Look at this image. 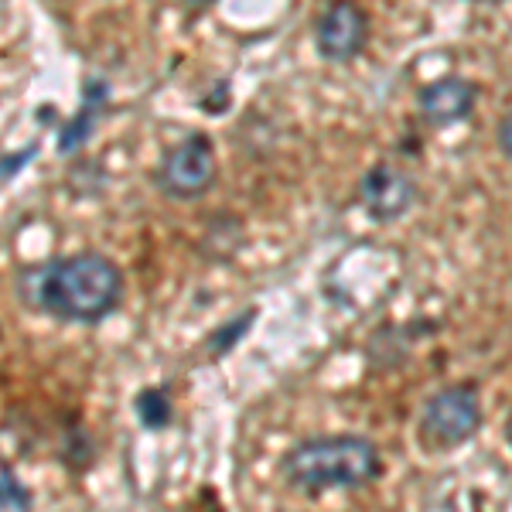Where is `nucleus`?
<instances>
[{"mask_svg": "<svg viewBox=\"0 0 512 512\" xmlns=\"http://www.w3.org/2000/svg\"><path fill=\"white\" fill-rule=\"evenodd\" d=\"M219 178V161H216V144L209 134L192 130L171 144L161 154L158 168H154V188L168 198V202H198L212 192Z\"/></svg>", "mask_w": 512, "mask_h": 512, "instance_id": "obj_3", "label": "nucleus"}, {"mask_svg": "<svg viewBox=\"0 0 512 512\" xmlns=\"http://www.w3.org/2000/svg\"><path fill=\"white\" fill-rule=\"evenodd\" d=\"M106 110H110V82L99 79V76H89L86 82H82L79 110L72 113V117L59 127V140H55V151H59L62 158H69V154L82 151V147H86L89 140H93L99 123H103Z\"/></svg>", "mask_w": 512, "mask_h": 512, "instance_id": "obj_8", "label": "nucleus"}, {"mask_svg": "<svg viewBox=\"0 0 512 512\" xmlns=\"http://www.w3.org/2000/svg\"><path fill=\"white\" fill-rule=\"evenodd\" d=\"M123 291V270L93 250L48 256L14 274V294L24 308L59 325H103L120 311Z\"/></svg>", "mask_w": 512, "mask_h": 512, "instance_id": "obj_1", "label": "nucleus"}, {"mask_svg": "<svg viewBox=\"0 0 512 512\" xmlns=\"http://www.w3.org/2000/svg\"><path fill=\"white\" fill-rule=\"evenodd\" d=\"M256 315H260V308H256V304H250V308L239 311L236 318H229V321H222V325L212 328L209 338H205V349H209L212 359H222V355L233 352L236 345L253 332V321H256Z\"/></svg>", "mask_w": 512, "mask_h": 512, "instance_id": "obj_11", "label": "nucleus"}, {"mask_svg": "<svg viewBox=\"0 0 512 512\" xmlns=\"http://www.w3.org/2000/svg\"><path fill=\"white\" fill-rule=\"evenodd\" d=\"M188 4H212V0H188Z\"/></svg>", "mask_w": 512, "mask_h": 512, "instance_id": "obj_18", "label": "nucleus"}, {"mask_svg": "<svg viewBox=\"0 0 512 512\" xmlns=\"http://www.w3.org/2000/svg\"><path fill=\"white\" fill-rule=\"evenodd\" d=\"M502 437H506V444L512 448V414L506 417V427H502Z\"/></svg>", "mask_w": 512, "mask_h": 512, "instance_id": "obj_16", "label": "nucleus"}, {"mask_svg": "<svg viewBox=\"0 0 512 512\" xmlns=\"http://www.w3.org/2000/svg\"><path fill=\"white\" fill-rule=\"evenodd\" d=\"M468 4H502V0H468Z\"/></svg>", "mask_w": 512, "mask_h": 512, "instance_id": "obj_17", "label": "nucleus"}, {"mask_svg": "<svg viewBox=\"0 0 512 512\" xmlns=\"http://www.w3.org/2000/svg\"><path fill=\"white\" fill-rule=\"evenodd\" d=\"M35 151H38V144H28L24 151H18V154H7L4 158V181H11L14 175H21V168L28 164L31 158H35Z\"/></svg>", "mask_w": 512, "mask_h": 512, "instance_id": "obj_14", "label": "nucleus"}, {"mask_svg": "<svg viewBox=\"0 0 512 512\" xmlns=\"http://www.w3.org/2000/svg\"><path fill=\"white\" fill-rule=\"evenodd\" d=\"M482 396L475 383H448L434 390L420 407V441L434 451L468 444L482 431Z\"/></svg>", "mask_w": 512, "mask_h": 512, "instance_id": "obj_4", "label": "nucleus"}, {"mask_svg": "<svg viewBox=\"0 0 512 512\" xmlns=\"http://www.w3.org/2000/svg\"><path fill=\"white\" fill-rule=\"evenodd\" d=\"M437 321H407V325H383L376 328L373 338L366 345V359L373 362L376 369H393L400 362H407L410 349L417 345V338H427L437 332Z\"/></svg>", "mask_w": 512, "mask_h": 512, "instance_id": "obj_9", "label": "nucleus"}, {"mask_svg": "<svg viewBox=\"0 0 512 512\" xmlns=\"http://www.w3.org/2000/svg\"><path fill=\"white\" fill-rule=\"evenodd\" d=\"M383 475L379 444L366 434H318L291 444L280 458V478L301 495L355 492Z\"/></svg>", "mask_w": 512, "mask_h": 512, "instance_id": "obj_2", "label": "nucleus"}, {"mask_svg": "<svg viewBox=\"0 0 512 512\" xmlns=\"http://www.w3.org/2000/svg\"><path fill=\"white\" fill-rule=\"evenodd\" d=\"M478 106V82L465 76H441L427 86H420L417 93V113L427 127L444 130L458 127V123L472 120Z\"/></svg>", "mask_w": 512, "mask_h": 512, "instance_id": "obj_7", "label": "nucleus"}, {"mask_svg": "<svg viewBox=\"0 0 512 512\" xmlns=\"http://www.w3.org/2000/svg\"><path fill=\"white\" fill-rule=\"evenodd\" d=\"M369 14L359 0H328L315 21V52L328 65H349L366 52Z\"/></svg>", "mask_w": 512, "mask_h": 512, "instance_id": "obj_5", "label": "nucleus"}, {"mask_svg": "<svg viewBox=\"0 0 512 512\" xmlns=\"http://www.w3.org/2000/svg\"><path fill=\"white\" fill-rule=\"evenodd\" d=\"M495 140H499V151L506 154V161H512V110L502 117L499 123V134H495Z\"/></svg>", "mask_w": 512, "mask_h": 512, "instance_id": "obj_15", "label": "nucleus"}, {"mask_svg": "<svg viewBox=\"0 0 512 512\" xmlns=\"http://www.w3.org/2000/svg\"><path fill=\"white\" fill-rule=\"evenodd\" d=\"M62 461L69 468H76V472H86V468L96 461V448H93V441H89V434L82 431V427H69L65 444H62Z\"/></svg>", "mask_w": 512, "mask_h": 512, "instance_id": "obj_13", "label": "nucleus"}, {"mask_svg": "<svg viewBox=\"0 0 512 512\" xmlns=\"http://www.w3.org/2000/svg\"><path fill=\"white\" fill-rule=\"evenodd\" d=\"M134 414L147 434H161L175 424V400L168 386H144L134 396Z\"/></svg>", "mask_w": 512, "mask_h": 512, "instance_id": "obj_10", "label": "nucleus"}, {"mask_svg": "<svg viewBox=\"0 0 512 512\" xmlns=\"http://www.w3.org/2000/svg\"><path fill=\"white\" fill-rule=\"evenodd\" d=\"M355 198H359L362 212H366L369 219L379 222V226H390V222H400L414 209L417 181L403 168H396V164L379 161L359 178Z\"/></svg>", "mask_w": 512, "mask_h": 512, "instance_id": "obj_6", "label": "nucleus"}, {"mask_svg": "<svg viewBox=\"0 0 512 512\" xmlns=\"http://www.w3.org/2000/svg\"><path fill=\"white\" fill-rule=\"evenodd\" d=\"M0 506L7 512H28L35 506V495H31V489L21 482V475L14 472L7 461H4V468H0Z\"/></svg>", "mask_w": 512, "mask_h": 512, "instance_id": "obj_12", "label": "nucleus"}]
</instances>
